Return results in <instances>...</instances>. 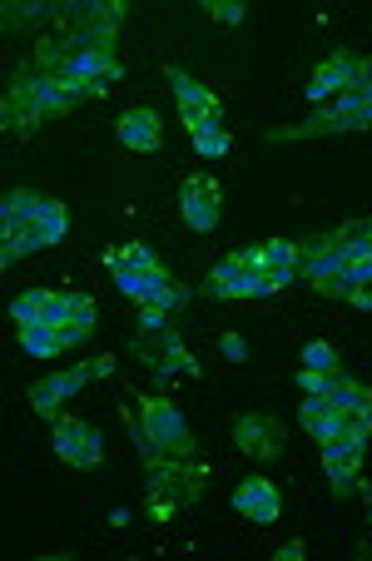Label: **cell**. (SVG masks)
<instances>
[{
	"mask_svg": "<svg viewBox=\"0 0 372 561\" xmlns=\"http://www.w3.org/2000/svg\"><path fill=\"white\" fill-rule=\"evenodd\" d=\"M11 318H15V329H25V323H50V329H60L65 294H50V288H31V294H21V298L11 304Z\"/></svg>",
	"mask_w": 372,
	"mask_h": 561,
	"instance_id": "18",
	"label": "cell"
},
{
	"mask_svg": "<svg viewBox=\"0 0 372 561\" xmlns=\"http://www.w3.org/2000/svg\"><path fill=\"white\" fill-rule=\"evenodd\" d=\"M25 70H31V85H35V95H40V105L55 110V115H65V110L90 100L85 90L74 85V80H65V75H50V70H40V65H25Z\"/></svg>",
	"mask_w": 372,
	"mask_h": 561,
	"instance_id": "17",
	"label": "cell"
},
{
	"mask_svg": "<svg viewBox=\"0 0 372 561\" xmlns=\"http://www.w3.org/2000/svg\"><path fill=\"white\" fill-rule=\"evenodd\" d=\"M303 368H338V353H333V343L313 339L309 348H303Z\"/></svg>",
	"mask_w": 372,
	"mask_h": 561,
	"instance_id": "28",
	"label": "cell"
},
{
	"mask_svg": "<svg viewBox=\"0 0 372 561\" xmlns=\"http://www.w3.org/2000/svg\"><path fill=\"white\" fill-rule=\"evenodd\" d=\"M204 482H209V467H204L194 453L189 457H154V462H149V488L170 492L179 507H189V502L199 497Z\"/></svg>",
	"mask_w": 372,
	"mask_h": 561,
	"instance_id": "5",
	"label": "cell"
},
{
	"mask_svg": "<svg viewBox=\"0 0 372 561\" xmlns=\"http://www.w3.org/2000/svg\"><path fill=\"white\" fill-rule=\"evenodd\" d=\"M100 329V308H95V298L90 294H65V318H60V339H65V348H74V343H85L90 333Z\"/></svg>",
	"mask_w": 372,
	"mask_h": 561,
	"instance_id": "20",
	"label": "cell"
},
{
	"mask_svg": "<svg viewBox=\"0 0 372 561\" xmlns=\"http://www.w3.org/2000/svg\"><path fill=\"white\" fill-rule=\"evenodd\" d=\"M119 294H129L135 304H144V308H164V313H179V308L189 304V294H184V288L164 274V268H149V274L119 278Z\"/></svg>",
	"mask_w": 372,
	"mask_h": 561,
	"instance_id": "11",
	"label": "cell"
},
{
	"mask_svg": "<svg viewBox=\"0 0 372 561\" xmlns=\"http://www.w3.org/2000/svg\"><path fill=\"white\" fill-rule=\"evenodd\" d=\"M105 268H109V278H135V274H149V268H160V259L149 254L144 244H115L105 254Z\"/></svg>",
	"mask_w": 372,
	"mask_h": 561,
	"instance_id": "22",
	"label": "cell"
},
{
	"mask_svg": "<svg viewBox=\"0 0 372 561\" xmlns=\"http://www.w3.org/2000/svg\"><path fill=\"white\" fill-rule=\"evenodd\" d=\"M55 21H60L65 41H115L119 21H125V5H119V0H95V5H90V0H74Z\"/></svg>",
	"mask_w": 372,
	"mask_h": 561,
	"instance_id": "4",
	"label": "cell"
},
{
	"mask_svg": "<svg viewBox=\"0 0 372 561\" xmlns=\"http://www.w3.org/2000/svg\"><path fill=\"white\" fill-rule=\"evenodd\" d=\"M278 488L268 482V477H258V472H248L244 482L234 488V512L244 522H258V527H268V522H278Z\"/></svg>",
	"mask_w": 372,
	"mask_h": 561,
	"instance_id": "15",
	"label": "cell"
},
{
	"mask_svg": "<svg viewBox=\"0 0 372 561\" xmlns=\"http://www.w3.org/2000/svg\"><path fill=\"white\" fill-rule=\"evenodd\" d=\"M189 135H194V149H199L204 159L229 154V129H223V125H194Z\"/></svg>",
	"mask_w": 372,
	"mask_h": 561,
	"instance_id": "25",
	"label": "cell"
},
{
	"mask_svg": "<svg viewBox=\"0 0 372 561\" xmlns=\"http://www.w3.org/2000/svg\"><path fill=\"white\" fill-rule=\"evenodd\" d=\"M338 378H342V368H303L298 373V388L309 392V398H328L338 388Z\"/></svg>",
	"mask_w": 372,
	"mask_h": 561,
	"instance_id": "26",
	"label": "cell"
},
{
	"mask_svg": "<svg viewBox=\"0 0 372 561\" xmlns=\"http://www.w3.org/2000/svg\"><path fill=\"white\" fill-rule=\"evenodd\" d=\"M170 85H174V95H179V115H184V125H223V110H219V95H213L209 85H199L194 75H184V70H170Z\"/></svg>",
	"mask_w": 372,
	"mask_h": 561,
	"instance_id": "12",
	"label": "cell"
},
{
	"mask_svg": "<svg viewBox=\"0 0 372 561\" xmlns=\"http://www.w3.org/2000/svg\"><path fill=\"white\" fill-rule=\"evenodd\" d=\"M204 294L209 298H268V294H278V288L258 274L254 249H239V254H229L209 278H204Z\"/></svg>",
	"mask_w": 372,
	"mask_h": 561,
	"instance_id": "3",
	"label": "cell"
},
{
	"mask_svg": "<svg viewBox=\"0 0 372 561\" xmlns=\"http://www.w3.org/2000/svg\"><path fill=\"white\" fill-rule=\"evenodd\" d=\"M45 115H50V110H45L40 95H35L31 70H15L11 90H5V129H11V135H35V129L45 125Z\"/></svg>",
	"mask_w": 372,
	"mask_h": 561,
	"instance_id": "10",
	"label": "cell"
},
{
	"mask_svg": "<svg viewBox=\"0 0 372 561\" xmlns=\"http://www.w3.org/2000/svg\"><path fill=\"white\" fill-rule=\"evenodd\" d=\"M254 254H258V274H264L274 288H283L288 278H293V268H298V244L293 239H268V244H254Z\"/></svg>",
	"mask_w": 372,
	"mask_h": 561,
	"instance_id": "21",
	"label": "cell"
},
{
	"mask_svg": "<svg viewBox=\"0 0 372 561\" xmlns=\"http://www.w3.org/2000/svg\"><path fill=\"white\" fill-rule=\"evenodd\" d=\"M234 443H239V453H248L254 462H274V457H283L288 427L268 413H244V417H234Z\"/></svg>",
	"mask_w": 372,
	"mask_h": 561,
	"instance_id": "7",
	"label": "cell"
},
{
	"mask_svg": "<svg viewBox=\"0 0 372 561\" xmlns=\"http://www.w3.org/2000/svg\"><path fill=\"white\" fill-rule=\"evenodd\" d=\"M65 229H70V214H65V204L45 194V204L31 214V219H15V224H5V249H0V264L11 268L15 259L35 254V249H50V244H60V239H65Z\"/></svg>",
	"mask_w": 372,
	"mask_h": 561,
	"instance_id": "2",
	"label": "cell"
},
{
	"mask_svg": "<svg viewBox=\"0 0 372 561\" xmlns=\"http://www.w3.org/2000/svg\"><path fill=\"white\" fill-rule=\"evenodd\" d=\"M298 423H303V433H313L318 443H328L333 427H338V403H333V398H309V403L298 408Z\"/></svg>",
	"mask_w": 372,
	"mask_h": 561,
	"instance_id": "23",
	"label": "cell"
},
{
	"mask_svg": "<svg viewBox=\"0 0 372 561\" xmlns=\"http://www.w3.org/2000/svg\"><path fill=\"white\" fill-rule=\"evenodd\" d=\"M209 15L223 25H239L244 21V5H239V0H219V5H209Z\"/></svg>",
	"mask_w": 372,
	"mask_h": 561,
	"instance_id": "30",
	"label": "cell"
},
{
	"mask_svg": "<svg viewBox=\"0 0 372 561\" xmlns=\"http://www.w3.org/2000/svg\"><path fill=\"white\" fill-rule=\"evenodd\" d=\"M223 358H244V339H239V333H229V339H223Z\"/></svg>",
	"mask_w": 372,
	"mask_h": 561,
	"instance_id": "33",
	"label": "cell"
},
{
	"mask_svg": "<svg viewBox=\"0 0 372 561\" xmlns=\"http://www.w3.org/2000/svg\"><path fill=\"white\" fill-rule=\"evenodd\" d=\"M90 373H95V368H65V373H50V378H40V382L31 388V408H35L40 417H50V423H55V417H65L60 408L70 403L80 388H85Z\"/></svg>",
	"mask_w": 372,
	"mask_h": 561,
	"instance_id": "13",
	"label": "cell"
},
{
	"mask_svg": "<svg viewBox=\"0 0 372 561\" xmlns=\"http://www.w3.org/2000/svg\"><path fill=\"white\" fill-rule=\"evenodd\" d=\"M135 353H139V363H149L154 373H194V368H199V363L189 358V348L179 343L174 323H160V329H139Z\"/></svg>",
	"mask_w": 372,
	"mask_h": 561,
	"instance_id": "6",
	"label": "cell"
},
{
	"mask_svg": "<svg viewBox=\"0 0 372 561\" xmlns=\"http://www.w3.org/2000/svg\"><path fill=\"white\" fill-rule=\"evenodd\" d=\"M362 453H368V443H338V447H323V472H328V482H333V497H348V492L358 488Z\"/></svg>",
	"mask_w": 372,
	"mask_h": 561,
	"instance_id": "16",
	"label": "cell"
},
{
	"mask_svg": "<svg viewBox=\"0 0 372 561\" xmlns=\"http://www.w3.org/2000/svg\"><path fill=\"white\" fill-rule=\"evenodd\" d=\"M119 145L135 149V154H154L160 149V115L149 105H135L119 115Z\"/></svg>",
	"mask_w": 372,
	"mask_h": 561,
	"instance_id": "19",
	"label": "cell"
},
{
	"mask_svg": "<svg viewBox=\"0 0 372 561\" xmlns=\"http://www.w3.org/2000/svg\"><path fill=\"white\" fill-rule=\"evenodd\" d=\"M55 457L70 467H100L105 462V447H100V433L90 423H80V417H55Z\"/></svg>",
	"mask_w": 372,
	"mask_h": 561,
	"instance_id": "8",
	"label": "cell"
},
{
	"mask_svg": "<svg viewBox=\"0 0 372 561\" xmlns=\"http://www.w3.org/2000/svg\"><path fill=\"white\" fill-rule=\"evenodd\" d=\"M179 209H184V224H189V229L213 233V229H219V219H223L219 184H213L209 174H189V180H184V190H179Z\"/></svg>",
	"mask_w": 372,
	"mask_h": 561,
	"instance_id": "9",
	"label": "cell"
},
{
	"mask_svg": "<svg viewBox=\"0 0 372 561\" xmlns=\"http://www.w3.org/2000/svg\"><path fill=\"white\" fill-rule=\"evenodd\" d=\"M129 427H135V417H129ZM139 453H144V462H154V457H189L194 453V433L189 423H184V413L164 398V392H149V398H139Z\"/></svg>",
	"mask_w": 372,
	"mask_h": 561,
	"instance_id": "1",
	"label": "cell"
},
{
	"mask_svg": "<svg viewBox=\"0 0 372 561\" xmlns=\"http://www.w3.org/2000/svg\"><path fill=\"white\" fill-rule=\"evenodd\" d=\"M358 80H362V55L338 50L333 60H323L318 70H313L309 95L313 100H338V95H348V90H358Z\"/></svg>",
	"mask_w": 372,
	"mask_h": 561,
	"instance_id": "14",
	"label": "cell"
},
{
	"mask_svg": "<svg viewBox=\"0 0 372 561\" xmlns=\"http://www.w3.org/2000/svg\"><path fill=\"white\" fill-rule=\"evenodd\" d=\"M368 239H372V219H368Z\"/></svg>",
	"mask_w": 372,
	"mask_h": 561,
	"instance_id": "35",
	"label": "cell"
},
{
	"mask_svg": "<svg viewBox=\"0 0 372 561\" xmlns=\"http://www.w3.org/2000/svg\"><path fill=\"white\" fill-rule=\"evenodd\" d=\"M368 551H372V541H368Z\"/></svg>",
	"mask_w": 372,
	"mask_h": 561,
	"instance_id": "36",
	"label": "cell"
},
{
	"mask_svg": "<svg viewBox=\"0 0 372 561\" xmlns=\"http://www.w3.org/2000/svg\"><path fill=\"white\" fill-rule=\"evenodd\" d=\"M144 512H149V517H154V522H174V512H179V502H174L170 492H154V488H149Z\"/></svg>",
	"mask_w": 372,
	"mask_h": 561,
	"instance_id": "29",
	"label": "cell"
},
{
	"mask_svg": "<svg viewBox=\"0 0 372 561\" xmlns=\"http://www.w3.org/2000/svg\"><path fill=\"white\" fill-rule=\"evenodd\" d=\"M303 551H309V547H303V541H283V547H278V561H298V557H303Z\"/></svg>",
	"mask_w": 372,
	"mask_h": 561,
	"instance_id": "32",
	"label": "cell"
},
{
	"mask_svg": "<svg viewBox=\"0 0 372 561\" xmlns=\"http://www.w3.org/2000/svg\"><path fill=\"white\" fill-rule=\"evenodd\" d=\"M40 204H45V194H35V190H11V194H5V224L31 219Z\"/></svg>",
	"mask_w": 372,
	"mask_h": 561,
	"instance_id": "27",
	"label": "cell"
},
{
	"mask_svg": "<svg viewBox=\"0 0 372 561\" xmlns=\"http://www.w3.org/2000/svg\"><path fill=\"white\" fill-rule=\"evenodd\" d=\"M21 348L31 353V358H55V353H65V339L50 329V323H25V329H21Z\"/></svg>",
	"mask_w": 372,
	"mask_h": 561,
	"instance_id": "24",
	"label": "cell"
},
{
	"mask_svg": "<svg viewBox=\"0 0 372 561\" xmlns=\"http://www.w3.org/2000/svg\"><path fill=\"white\" fill-rule=\"evenodd\" d=\"M348 304H352V308H372V278H358V284H352Z\"/></svg>",
	"mask_w": 372,
	"mask_h": 561,
	"instance_id": "31",
	"label": "cell"
},
{
	"mask_svg": "<svg viewBox=\"0 0 372 561\" xmlns=\"http://www.w3.org/2000/svg\"><path fill=\"white\" fill-rule=\"evenodd\" d=\"M115 373V358H95V378H109Z\"/></svg>",
	"mask_w": 372,
	"mask_h": 561,
	"instance_id": "34",
	"label": "cell"
}]
</instances>
